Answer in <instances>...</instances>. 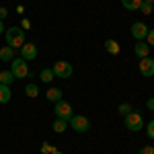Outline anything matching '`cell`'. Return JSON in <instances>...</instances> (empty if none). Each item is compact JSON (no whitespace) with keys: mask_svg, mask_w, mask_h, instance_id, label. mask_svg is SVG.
<instances>
[{"mask_svg":"<svg viewBox=\"0 0 154 154\" xmlns=\"http://www.w3.org/2000/svg\"><path fill=\"white\" fill-rule=\"evenodd\" d=\"M54 78H56V74H54L51 68H43V70L39 72V80H41V82H51Z\"/></svg>","mask_w":154,"mask_h":154,"instance_id":"obj_15","label":"cell"},{"mask_svg":"<svg viewBox=\"0 0 154 154\" xmlns=\"http://www.w3.org/2000/svg\"><path fill=\"white\" fill-rule=\"evenodd\" d=\"M11 97H12L11 86H6V84H0V103H2V105H4V103H8V101H11Z\"/></svg>","mask_w":154,"mask_h":154,"instance_id":"obj_14","label":"cell"},{"mask_svg":"<svg viewBox=\"0 0 154 154\" xmlns=\"http://www.w3.org/2000/svg\"><path fill=\"white\" fill-rule=\"evenodd\" d=\"M105 49L111 54V56H117L119 54V43L115 41V39H107L105 41Z\"/></svg>","mask_w":154,"mask_h":154,"instance_id":"obj_16","label":"cell"},{"mask_svg":"<svg viewBox=\"0 0 154 154\" xmlns=\"http://www.w3.org/2000/svg\"><path fill=\"white\" fill-rule=\"evenodd\" d=\"M134 54H136L140 60L148 58V56H150V45H148V43H144V41H138V43H136V48H134Z\"/></svg>","mask_w":154,"mask_h":154,"instance_id":"obj_10","label":"cell"},{"mask_svg":"<svg viewBox=\"0 0 154 154\" xmlns=\"http://www.w3.org/2000/svg\"><path fill=\"white\" fill-rule=\"evenodd\" d=\"M51 70H54V74H56V78H70L72 72H74V68H72L70 62L60 60V62H56V64L51 66Z\"/></svg>","mask_w":154,"mask_h":154,"instance_id":"obj_3","label":"cell"},{"mask_svg":"<svg viewBox=\"0 0 154 154\" xmlns=\"http://www.w3.org/2000/svg\"><path fill=\"white\" fill-rule=\"evenodd\" d=\"M6 17H8V11H6L4 6H0V21H4Z\"/></svg>","mask_w":154,"mask_h":154,"instance_id":"obj_25","label":"cell"},{"mask_svg":"<svg viewBox=\"0 0 154 154\" xmlns=\"http://www.w3.org/2000/svg\"><path fill=\"white\" fill-rule=\"evenodd\" d=\"M11 72L14 74V78H25L29 74V66L23 58H14L11 62Z\"/></svg>","mask_w":154,"mask_h":154,"instance_id":"obj_5","label":"cell"},{"mask_svg":"<svg viewBox=\"0 0 154 154\" xmlns=\"http://www.w3.org/2000/svg\"><path fill=\"white\" fill-rule=\"evenodd\" d=\"M4 31H6V29H4V25H2V21H0V35H2Z\"/></svg>","mask_w":154,"mask_h":154,"instance_id":"obj_27","label":"cell"},{"mask_svg":"<svg viewBox=\"0 0 154 154\" xmlns=\"http://www.w3.org/2000/svg\"><path fill=\"white\" fill-rule=\"evenodd\" d=\"M0 60H2V62H12V60H14V49H12L11 45L0 48Z\"/></svg>","mask_w":154,"mask_h":154,"instance_id":"obj_12","label":"cell"},{"mask_svg":"<svg viewBox=\"0 0 154 154\" xmlns=\"http://www.w3.org/2000/svg\"><path fill=\"white\" fill-rule=\"evenodd\" d=\"M140 74H142L144 78H150V76H154V60L150 58V56L140 60Z\"/></svg>","mask_w":154,"mask_h":154,"instance_id":"obj_8","label":"cell"},{"mask_svg":"<svg viewBox=\"0 0 154 154\" xmlns=\"http://www.w3.org/2000/svg\"><path fill=\"white\" fill-rule=\"evenodd\" d=\"M125 128L130 131H140L144 130V117L140 113H136V111H131L130 115H125Z\"/></svg>","mask_w":154,"mask_h":154,"instance_id":"obj_4","label":"cell"},{"mask_svg":"<svg viewBox=\"0 0 154 154\" xmlns=\"http://www.w3.org/2000/svg\"><path fill=\"white\" fill-rule=\"evenodd\" d=\"M21 58L25 62H33L37 58V45L35 43H23V48H21Z\"/></svg>","mask_w":154,"mask_h":154,"instance_id":"obj_9","label":"cell"},{"mask_svg":"<svg viewBox=\"0 0 154 154\" xmlns=\"http://www.w3.org/2000/svg\"><path fill=\"white\" fill-rule=\"evenodd\" d=\"M17 78H14V74L11 70H2L0 72V84H6V86H11Z\"/></svg>","mask_w":154,"mask_h":154,"instance_id":"obj_13","label":"cell"},{"mask_svg":"<svg viewBox=\"0 0 154 154\" xmlns=\"http://www.w3.org/2000/svg\"><path fill=\"white\" fill-rule=\"evenodd\" d=\"M68 123H70V128L76 134H86V131L91 130V121H88V117H84V115H72V119Z\"/></svg>","mask_w":154,"mask_h":154,"instance_id":"obj_2","label":"cell"},{"mask_svg":"<svg viewBox=\"0 0 154 154\" xmlns=\"http://www.w3.org/2000/svg\"><path fill=\"white\" fill-rule=\"evenodd\" d=\"M4 39H6V45H11L12 49L14 48L21 49L25 43V31L21 27H11V29L4 31Z\"/></svg>","mask_w":154,"mask_h":154,"instance_id":"obj_1","label":"cell"},{"mask_svg":"<svg viewBox=\"0 0 154 154\" xmlns=\"http://www.w3.org/2000/svg\"><path fill=\"white\" fill-rule=\"evenodd\" d=\"M144 128H146L148 138H150V140H154V119H152V121H148V125H144Z\"/></svg>","mask_w":154,"mask_h":154,"instance_id":"obj_21","label":"cell"},{"mask_svg":"<svg viewBox=\"0 0 154 154\" xmlns=\"http://www.w3.org/2000/svg\"><path fill=\"white\" fill-rule=\"evenodd\" d=\"M62 88H58V86H51V88H48V93H45V99H48L49 103H58V101H62Z\"/></svg>","mask_w":154,"mask_h":154,"instance_id":"obj_11","label":"cell"},{"mask_svg":"<svg viewBox=\"0 0 154 154\" xmlns=\"http://www.w3.org/2000/svg\"><path fill=\"white\" fill-rule=\"evenodd\" d=\"M131 111H134V107H131L130 103H121V105H119V113H121L123 117H125V115H130Z\"/></svg>","mask_w":154,"mask_h":154,"instance_id":"obj_20","label":"cell"},{"mask_svg":"<svg viewBox=\"0 0 154 154\" xmlns=\"http://www.w3.org/2000/svg\"><path fill=\"white\" fill-rule=\"evenodd\" d=\"M142 2H148V4H154V0H142Z\"/></svg>","mask_w":154,"mask_h":154,"instance_id":"obj_28","label":"cell"},{"mask_svg":"<svg viewBox=\"0 0 154 154\" xmlns=\"http://www.w3.org/2000/svg\"><path fill=\"white\" fill-rule=\"evenodd\" d=\"M146 39H148V45H150V48H154V29H150V31H148Z\"/></svg>","mask_w":154,"mask_h":154,"instance_id":"obj_23","label":"cell"},{"mask_svg":"<svg viewBox=\"0 0 154 154\" xmlns=\"http://www.w3.org/2000/svg\"><path fill=\"white\" fill-rule=\"evenodd\" d=\"M66 125H68V121H66V119H60V117L51 123V128H54L56 134H64V131H66Z\"/></svg>","mask_w":154,"mask_h":154,"instance_id":"obj_18","label":"cell"},{"mask_svg":"<svg viewBox=\"0 0 154 154\" xmlns=\"http://www.w3.org/2000/svg\"><path fill=\"white\" fill-rule=\"evenodd\" d=\"M54 111H56V117H60V119H66V121H70V119H72V115H74V113H72V105H70V103H66L64 99L56 103Z\"/></svg>","mask_w":154,"mask_h":154,"instance_id":"obj_6","label":"cell"},{"mask_svg":"<svg viewBox=\"0 0 154 154\" xmlns=\"http://www.w3.org/2000/svg\"><path fill=\"white\" fill-rule=\"evenodd\" d=\"M146 107H148L150 111H154V97H150V99L146 101Z\"/></svg>","mask_w":154,"mask_h":154,"instance_id":"obj_26","label":"cell"},{"mask_svg":"<svg viewBox=\"0 0 154 154\" xmlns=\"http://www.w3.org/2000/svg\"><path fill=\"white\" fill-rule=\"evenodd\" d=\"M140 12H142V14H150V12H152V4H148V2H142V6H140Z\"/></svg>","mask_w":154,"mask_h":154,"instance_id":"obj_22","label":"cell"},{"mask_svg":"<svg viewBox=\"0 0 154 154\" xmlns=\"http://www.w3.org/2000/svg\"><path fill=\"white\" fill-rule=\"evenodd\" d=\"M25 95L29 97V99H35V97L39 95V86L33 84V82H29L27 86H25Z\"/></svg>","mask_w":154,"mask_h":154,"instance_id":"obj_19","label":"cell"},{"mask_svg":"<svg viewBox=\"0 0 154 154\" xmlns=\"http://www.w3.org/2000/svg\"><path fill=\"white\" fill-rule=\"evenodd\" d=\"M121 4H123V8H128V11H140L142 0H121Z\"/></svg>","mask_w":154,"mask_h":154,"instance_id":"obj_17","label":"cell"},{"mask_svg":"<svg viewBox=\"0 0 154 154\" xmlns=\"http://www.w3.org/2000/svg\"><path fill=\"white\" fill-rule=\"evenodd\" d=\"M148 35V27L142 23V21H136V23L131 25V37L134 39H138V41H144Z\"/></svg>","mask_w":154,"mask_h":154,"instance_id":"obj_7","label":"cell"},{"mask_svg":"<svg viewBox=\"0 0 154 154\" xmlns=\"http://www.w3.org/2000/svg\"><path fill=\"white\" fill-rule=\"evenodd\" d=\"M138 154H154V148L152 146H144V148H140V152Z\"/></svg>","mask_w":154,"mask_h":154,"instance_id":"obj_24","label":"cell"}]
</instances>
